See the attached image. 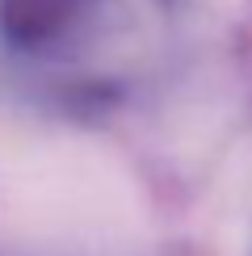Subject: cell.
Segmentation results:
<instances>
[{
	"mask_svg": "<svg viewBox=\"0 0 252 256\" xmlns=\"http://www.w3.org/2000/svg\"><path fill=\"white\" fill-rule=\"evenodd\" d=\"M0 189L17 222L38 231H76L114 222L130 206L126 176L84 138H34L8 160Z\"/></svg>",
	"mask_w": 252,
	"mask_h": 256,
	"instance_id": "obj_1",
	"label": "cell"
},
{
	"mask_svg": "<svg viewBox=\"0 0 252 256\" xmlns=\"http://www.w3.org/2000/svg\"><path fill=\"white\" fill-rule=\"evenodd\" d=\"M223 4H231V0H223Z\"/></svg>",
	"mask_w": 252,
	"mask_h": 256,
	"instance_id": "obj_2",
	"label": "cell"
}]
</instances>
